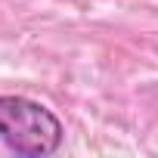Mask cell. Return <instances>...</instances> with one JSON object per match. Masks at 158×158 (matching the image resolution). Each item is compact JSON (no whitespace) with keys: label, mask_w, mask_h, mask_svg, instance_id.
<instances>
[{"label":"cell","mask_w":158,"mask_h":158,"mask_svg":"<svg viewBox=\"0 0 158 158\" xmlns=\"http://www.w3.org/2000/svg\"><path fill=\"white\" fill-rule=\"evenodd\" d=\"M65 127L53 109L22 93H0V143L22 158H47L62 149Z\"/></svg>","instance_id":"1"}]
</instances>
